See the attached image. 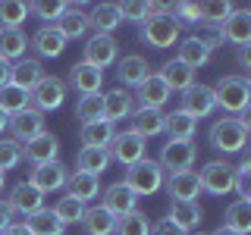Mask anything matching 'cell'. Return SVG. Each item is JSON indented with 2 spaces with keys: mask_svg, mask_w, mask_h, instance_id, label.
<instances>
[{
  "mask_svg": "<svg viewBox=\"0 0 251 235\" xmlns=\"http://www.w3.org/2000/svg\"><path fill=\"white\" fill-rule=\"evenodd\" d=\"M82 226L88 235H113L116 232V216H110L104 207H85Z\"/></svg>",
  "mask_w": 251,
  "mask_h": 235,
  "instance_id": "836d02e7",
  "label": "cell"
},
{
  "mask_svg": "<svg viewBox=\"0 0 251 235\" xmlns=\"http://www.w3.org/2000/svg\"><path fill=\"white\" fill-rule=\"evenodd\" d=\"M141 41L154 50H163V47L179 44V35H182V25L176 22V16L167 13V6H157V13H151L145 22H141Z\"/></svg>",
  "mask_w": 251,
  "mask_h": 235,
  "instance_id": "6da1fadb",
  "label": "cell"
},
{
  "mask_svg": "<svg viewBox=\"0 0 251 235\" xmlns=\"http://www.w3.org/2000/svg\"><path fill=\"white\" fill-rule=\"evenodd\" d=\"M167 219H173V223H176L179 229L188 235L192 229H198V226H201L204 210L198 207V201H173V207H170Z\"/></svg>",
  "mask_w": 251,
  "mask_h": 235,
  "instance_id": "83f0119b",
  "label": "cell"
},
{
  "mask_svg": "<svg viewBox=\"0 0 251 235\" xmlns=\"http://www.w3.org/2000/svg\"><path fill=\"white\" fill-rule=\"evenodd\" d=\"M41 78H44V69H41V63H38V60L22 57V60H16L13 66H10V85H13V88L31 91Z\"/></svg>",
  "mask_w": 251,
  "mask_h": 235,
  "instance_id": "603a6c76",
  "label": "cell"
},
{
  "mask_svg": "<svg viewBox=\"0 0 251 235\" xmlns=\"http://www.w3.org/2000/svg\"><path fill=\"white\" fill-rule=\"evenodd\" d=\"M195 157H198L195 141H167L160 157H157V163H160L163 172H182V169H192Z\"/></svg>",
  "mask_w": 251,
  "mask_h": 235,
  "instance_id": "9c48e42d",
  "label": "cell"
},
{
  "mask_svg": "<svg viewBox=\"0 0 251 235\" xmlns=\"http://www.w3.org/2000/svg\"><path fill=\"white\" fill-rule=\"evenodd\" d=\"M53 28H57L66 41H75V38H82L85 31H88V16H85V10L78 3H69V10L53 22Z\"/></svg>",
  "mask_w": 251,
  "mask_h": 235,
  "instance_id": "484cf974",
  "label": "cell"
},
{
  "mask_svg": "<svg viewBox=\"0 0 251 235\" xmlns=\"http://www.w3.org/2000/svg\"><path fill=\"white\" fill-rule=\"evenodd\" d=\"M192 235H207V232H192Z\"/></svg>",
  "mask_w": 251,
  "mask_h": 235,
  "instance_id": "680465c9",
  "label": "cell"
},
{
  "mask_svg": "<svg viewBox=\"0 0 251 235\" xmlns=\"http://www.w3.org/2000/svg\"><path fill=\"white\" fill-rule=\"evenodd\" d=\"M195 38H198V41L207 47V50H217V47L223 44V41H220V31H217L214 25H201V31H198Z\"/></svg>",
  "mask_w": 251,
  "mask_h": 235,
  "instance_id": "c3c4849f",
  "label": "cell"
},
{
  "mask_svg": "<svg viewBox=\"0 0 251 235\" xmlns=\"http://www.w3.org/2000/svg\"><path fill=\"white\" fill-rule=\"evenodd\" d=\"M195 129H198V122L192 119V116L185 113H170L167 116V125H163V132L170 135V141H192L195 138Z\"/></svg>",
  "mask_w": 251,
  "mask_h": 235,
  "instance_id": "8d00e7d4",
  "label": "cell"
},
{
  "mask_svg": "<svg viewBox=\"0 0 251 235\" xmlns=\"http://www.w3.org/2000/svg\"><path fill=\"white\" fill-rule=\"evenodd\" d=\"M217 31H220V41H223V44L245 47L251 41V10H232L217 25Z\"/></svg>",
  "mask_w": 251,
  "mask_h": 235,
  "instance_id": "8fae6325",
  "label": "cell"
},
{
  "mask_svg": "<svg viewBox=\"0 0 251 235\" xmlns=\"http://www.w3.org/2000/svg\"><path fill=\"white\" fill-rule=\"evenodd\" d=\"M3 185H6V176H3V172H0V191H3Z\"/></svg>",
  "mask_w": 251,
  "mask_h": 235,
  "instance_id": "6f0895ef",
  "label": "cell"
},
{
  "mask_svg": "<svg viewBox=\"0 0 251 235\" xmlns=\"http://www.w3.org/2000/svg\"><path fill=\"white\" fill-rule=\"evenodd\" d=\"M13 219H16V213L10 210V204H6V201H0V235H3V232L13 226Z\"/></svg>",
  "mask_w": 251,
  "mask_h": 235,
  "instance_id": "f907efd6",
  "label": "cell"
},
{
  "mask_svg": "<svg viewBox=\"0 0 251 235\" xmlns=\"http://www.w3.org/2000/svg\"><path fill=\"white\" fill-rule=\"evenodd\" d=\"M25 229H28L31 235H63V229H66V226H63L60 219L53 216V210L41 207V210H35L31 216H25Z\"/></svg>",
  "mask_w": 251,
  "mask_h": 235,
  "instance_id": "e575fe53",
  "label": "cell"
},
{
  "mask_svg": "<svg viewBox=\"0 0 251 235\" xmlns=\"http://www.w3.org/2000/svg\"><path fill=\"white\" fill-rule=\"evenodd\" d=\"M232 176H235V166H229L226 160H210L204 163V169L198 172L201 179V191L207 194H229L232 191Z\"/></svg>",
  "mask_w": 251,
  "mask_h": 235,
  "instance_id": "ba28073f",
  "label": "cell"
},
{
  "mask_svg": "<svg viewBox=\"0 0 251 235\" xmlns=\"http://www.w3.org/2000/svg\"><path fill=\"white\" fill-rule=\"evenodd\" d=\"M157 75L163 78V85H167L170 91H179V94L195 85V69H188L185 63H179V60H167Z\"/></svg>",
  "mask_w": 251,
  "mask_h": 235,
  "instance_id": "f546056e",
  "label": "cell"
},
{
  "mask_svg": "<svg viewBox=\"0 0 251 235\" xmlns=\"http://www.w3.org/2000/svg\"><path fill=\"white\" fill-rule=\"evenodd\" d=\"M170 94H173V91L163 85V78L151 72L145 82L138 85V104L148 107V110H163V104L170 100Z\"/></svg>",
  "mask_w": 251,
  "mask_h": 235,
  "instance_id": "d4e9b609",
  "label": "cell"
},
{
  "mask_svg": "<svg viewBox=\"0 0 251 235\" xmlns=\"http://www.w3.org/2000/svg\"><path fill=\"white\" fill-rule=\"evenodd\" d=\"M25 47H28V35L22 28H0V60L6 63L22 60Z\"/></svg>",
  "mask_w": 251,
  "mask_h": 235,
  "instance_id": "4dcf8cb0",
  "label": "cell"
},
{
  "mask_svg": "<svg viewBox=\"0 0 251 235\" xmlns=\"http://www.w3.org/2000/svg\"><path fill=\"white\" fill-rule=\"evenodd\" d=\"M167 191L173 201H195L201 194V179L195 169H182V172H170L167 179Z\"/></svg>",
  "mask_w": 251,
  "mask_h": 235,
  "instance_id": "d6986e66",
  "label": "cell"
},
{
  "mask_svg": "<svg viewBox=\"0 0 251 235\" xmlns=\"http://www.w3.org/2000/svg\"><path fill=\"white\" fill-rule=\"evenodd\" d=\"M210 57H214V50H207V47H204L195 35H188V38H182V41H179V53H176V60H179V63H185L188 69H195V72H198L201 66H207Z\"/></svg>",
  "mask_w": 251,
  "mask_h": 235,
  "instance_id": "f1b7e54d",
  "label": "cell"
},
{
  "mask_svg": "<svg viewBox=\"0 0 251 235\" xmlns=\"http://www.w3.org/2000/svg\"><path fill=\"white\" fill-rule=\"evenodd\" d=\"M10 129H13V141L25 144V141L38 138L41 132H47L44 129V113H38L35 107H28V110H22V113L10 116Z\"/></svg>",
  "mask_w": 251,
  "mask_h": 235,
  "instance_id": "5bb4252c",
  "label": "cell"
},
{
  "mask_svg": "<svg viewBox=\"0 0 251 235\" xmlns=\"http://www.w3.org/2000/svg\"><path fill=\"white\" fill-rule=\"evenodd\" d=\"M214 110H217V104H214V91H210L207 85H198V82H195L192 88H185L182 94H179V113L192 116L195 122L204 119V116H210Z\"/></svg>",
  "mask_w": 251,
  "mask_h": 235,
  "instance_id": "52a82bcc",
  "label": "cell"
},
{
  "mask_svg": "<svg viewBox=\"0 0 251 235\" xmlns=\"http://www.w3.org/2000/svg\"><path fill=\"white\" fill-rule=\"evenodd\" d=\"M6 204H10V210H13L16 216H31L35 210L44 207V194L38 191L35 185H28V182H16Z\"/></svg>",
  "mask_w": 251,
  "mask_h": 235,
  "instance_id": "9a60e30c",
  "label": "cell"
},
{
  "mask_svg": "<svg viewBox=\"0 0 251 235\" xmlns=\"http://www.w3.org/2000/svg\"><path fill=\"white\" fill-rule=\"evenodd\" d=\"M107 154H110V160H116V163H123V166H132V163H138V160H145V154H148V144H145V138H138L135 132H116L113 141H110V147H107Z\"/></svg>",
  "mask_w": 251,
  "mask_h": 235,
  "instance_id": "8992f818",
  "label": "cell"
},
{
  "mask_svg": "<svg viewBox=\"0 0 251 235\" xmlns=\"http://www.w3.org/2000/svg\"><path fill=\"white\" fill-rule=\"evenodd\" d=\"M100 207H104L110 216L120 219L126 213H132V210H138V198L132 194V188H126L123 182H113L104 191V204H100Z\"/></svg>",
  "mask_w": 251,
  "mask_h": 235,
  "instance_id": "2e32d148",
  "label": "cell"
},
{
  "mask_svg": "<svg viewBox=\"0 0 251 235\" xmlns=\"http://www.w3.org/2000/svg\"><path fill=\"white\" fill-rule=\"evenodd\" d=\"M120 6V16H123V22H145L151 13H157V6L160 3H116Z\"/></svg>",
  "mask_w": 251,
  "mask_h": 235,
  "instance_id": "7dc6e473",
  "label": "cell"
},
{
  "mask_svg": "<svg viewBox=\"0 0 251 235\" xmlns=\"http://www.w3.org/2000/svg\"><path fill=\"white\" fill-rule=\"evenodd\" d=\"M28 47H35L38 57H60V53L66 50V38H63L53 25H41L28 38Z\"/></svg>",
  "mask_w": 251,
  "mask_h": 235,
  "instance_id": "7402d4cb",
  "label": "cell"
},
{
  "mask_svg": "<svg viewBox=\"0 0 251 235\" xmlns=\"http://www.w3.org/2000/svg\"><path fill=\"white\" fill-rule=\"evenodd\" d=\"M214 235H239V232H232V229H226V226H220V229H217Z\"/></svg>",
  "mask_w": 251,
  "mask_h": 235,
  "instance_id": "9f6ffc18",
  "label": "cell"
},
{
  "mask_svg": "<svg viewBox=\"0 0 251 235\" xmlns=\"http://www.w3.org/2000/svg\"><path fill=\"white\" fill-rule=\"evenodd\" d=\"M66 179H69V169L63 166L60 160H50V163H41V166L31 169V176L25 179V182L35 185L41 194H50V191H60V188H66Z\"/></svg>",
  "mask_w": 251,
  "mask_h": 235,
  "instance_id": "7c38bea8",
  "label": "cell"
},
{
  "mask_svg": "<svg viewBox=\"0 0 251 235\" xmlns=\"http://www.w3.org/2000/svg\"><path fill=\"white\" fill-rule=\"evenodd\" d=\"M75 166H78V172H88V176L100 179V172L110 166V154L104 147H82L75 157Z\"/></svg>",
  "mask_w": 251,
  "mask_h": 235,
  "instance_id": "d590c367",
  "label": "cell"
},
{
  "mask_svg": "<svg viewBox=\"0 0 251 235\" xmlns=\"http://www.w3.org/2000/svg\"><path fill=\"white\" fill-rule=\"evenodd\" d=\"M135 113V97H132L126 88H113L104 94V122H120V119H129Z\"/></svg>",
  "mask_w": 251,
  "mask_h": 235,
  "instance_id": "ac0fdd59",
  "label": "cell"
},
{
  "mask_svg": "<svg viewBox=\"0 0 251 235\" xmlns=\"http://www.w3.org/2000/svg\"><path fill=\"white\" fill-rule=\"evenodd\" d=\"M210 91H214V104L223 110V113L245 116L248 100H251V82H248V75H223Z\"/></svg>",
  "mask_w": 251,
  "mask_h": 235,
  "instance_id": "7a4b0ae2",
  "label": "cell"
},
{
  "mask_svg": "<svg viewBox=\"0 0 251 235\" xmlns=\"http://www.w3.org/2000/svg\"><path fill=\"white\" fill-rule=\"evenodd\" d=\"M116 57H120V44H116L113 35H91L88 44H85V60L82 63H88V66L104 72L107 66L116 63Z\"/></svg>",
  "mask_w": 251,
  "mask_h": 235,
  "instance_id": "30bf717a",
  "label": "cell"
},
{
  "mask_svg": "<svg viewBox=\"0 0 251 235\" xmlns=\"http://www.w3.org/2000/svg\"><path fill=\"white\" fill-rule=\"evenodd\" d=\"M223 226L239 235L251 232V201H232L223 213Z\"/></svg>",
  "mask_w": 251,
  "mask_h": 235,
  "instance_id": "d6a6232c",
  "label": "cell"
},
{
  "mask_svg": "<svg viewBox=\"0 0 251 235\" xmlns=\"http://www.w3.org/2000/svg\"><path fill=\"white\" fill-rule=\"evenodd\" d=\"M132 119V129L138 138H154V135H163V125H167V113L163 110H148V107H138L135 113L129 116Z\"/></svg>",
  "mask_w": 251,
  "mask_h": 235,
  "instance_id": "e0dca14e",
  "label": "cell"
},
{
  "mask_svg": "<svg viewBox=\"0 0 251 235\" xmlns=\"http://www.w3.org/2000/svg\"><path fill=\"white\" fill-rule=\"evenodd\" d=\"M75 116L82 119V125L104 119V94H82L75 104Z\"/></svg>",
  "mask_w": 251,
  "mask_h": 235,
  "instance_id": "f35d334b",
  "label": "cell"
},
{
  "mask_svg": "<svg viewBox=\"0 0 251 235\" xmlns=\"http://www.w3.org/2000/svg\"><path fill=\"white\" fill-rule=\"evenodd\" d=\"M28 10L38 16V19H44V22H57L63 13L69 10V3H63V0H38V3H28Z\"/></svg>",
  "mask_w": 251,
  "mask_h": 235,
  "instance_id": "ee69618b",
  "label": "cell"
},
{
  "mask_svg": "<svg viewBox=\"0 0 251 235\" xmlns=\"http://www.w3.org/2000/svg\"><path fill=\"white\" fill-rule=\"evenodd\" d=\"M210 147H217L220 154H239L248 144V116H229L210 125L207 132Z\"/></svg>",
  "mask_w": 251,
  "mask_h": 235,
  "instance_id": "3957f363",
  "label": "cell"
},
{
  "mask_svg": "<svg viewBox=\"0 0 251 235\" xmlns=\"http://www.w3.org/2000/svg\"><path fill=\"white\" fill-rule=\"evenodd\" d=\"M232 13V3L229 0H210V3H198V22L201 25H220L226 16Z\"/></svg>",
  "mask_w": 251,
  "mask_h": 235,
  "instance_id": "60d3db41",
  "label": "cell"
},
{
  "mask_svg": "<svg viewBox=\"0 0 251 235\" xmlns=\"http://www.w3.org/2000/svg\"><path fill=\"white\" fill-rule=\"evenodd\" d=\"M10 66H13V63L0 60V88H6V85H10Z\"/></svg>",
  "mask_w": 251,
  "mask_h": 235,
  "instance_id": "f5cc1de1",
  "label": "cell"
},
{
  "mask_svg": "<svg viewBox=\"0 0 251 235\" xmlns=\"http://www.w3.org/2000/svg\"><path fill=\"white\" fill-rule=\"evenodd\" d=\"M28 16H31L28 3H22V0H0V28H22V22Z\"/></svg>",
  "mask_w": 251,
  "mask_h": 235,
  "instance_id": "74e56055",
  "label": "cell"
},
{
  "mask_svg": "<svg viewBox=\"0 0 251 235\" xmlns=\"http://www.w3.org/2000/svg\"><path fill=\"white\" fill-rule=\"evenodd\" d=\"M53 216H57L63 226L82 223V216H85V204H78L75 198H69V194H63V198H60L57 204H53Z\"/></svg>",
  "mask_w": 251,
  "mask_h": 235,
  "instance_id": "7bdbcfd3",
  "label": "cell"
},
{
  "mask_svg": "<svg viewBox=\"0 0 251 235\" xmlns=\"http://www.w3.org/2000/svg\"><path fill=\"white\" fill-rule=\"evenodd\" d=\"M126 188H132V194L141 198V194H157L163 188V169L157 160H138L132 166H126V179H123Z\"/></svg>",
  "mask_w": 251,
  "mask_h": 235,
  "instance_id": "277c9868",
  "label": "cell"
},
{
  "mask_svg": "<svg viewBox=\"0 0 251 235\" xmlns=\"http://www.w3.org/2000/svg\"><path fill=\"white\" fill-rule=\"evenodd\" d=\"M85 16H88V28H94V35H113L123 25V16H120V6L116 3H98Z\"/></svg>",
  "mask_w": 251,
  "mask_h": 235,
  "instance_id": "ffe728a7",
  "label": "cell"
},
{
  "mask_svg": "<svg viewBox=\"0 0 251 235\" xmlns=\"http://www.w3.org/2000/svg\"><path fill=\"white\" fill-rule=\"evenodd\" d=\"M151 232V219H148L141 210H132L116 219V232L113 235H148Z\"/></svg>",
  "mask_w": 251,
  "mask_h": 235,
  "instance_id": "b9f144b4",
  "label": "cell"
},
{
  "mask_svg": "<svg viewBox=\"0 0 251 235\" xmlns=\"http://www.w3.org/2000/svg\"><path fill=\"white\" fill-rule=\"evenodd\" d=\"M3 235H31V232L25 229V223H13V226H10V229H6Z\"/></svg>",
  "mask_w": 251,
  "mask_h": 235,
  "instance_id": "db71d44e",
  "label": "cell"
},
{
  "mask_svg": "<svg viewBox=\"0 0 251 235\" xmlns=\"http://www.w3.org/2000/svg\"><path fill=\"white\" fill-rule=\"evenodd\" d=\"M28 100L35 104L38 113H50V110H60L63 100H66V82L57 75H44L35 88L28 91Z\"/></svg>",
  "mask_w": 251,
  "mask_h": 235,
  "instance_id": "5b68a950",
  "label": "cell"
},
{
  "mask_svg": "<svg viewBox=\"0 0 251 235\" xmlns=\"http://www.w3.org/2000/svg\"><path fill=\"white\" fill-rule=\"evenodd\" d=\"M148 235H185V232L179 229V226L173 223V219L163 216V219H157V223L151 226V232H148Z\"/></svg>",
  "mask_w": 251,
  "mask_h": 235,
  "instance_id": "681fc988",
  "label": "cell"
},
{
  "mask_svg": "<svg viewBox=\"0 0 251 235\" xmlns=\"http://www.w3.org/2000/svg\"><path fill=\"white\" fill-rule=\"evenodd\" d=\"M69 85L78 94H100V85H104V72L100 69L88 66V63H75L69 69Z\"/></svg>",
  "mask_w": 251,
  "mask_h": 235,
  "instance_id": "cb8c5ba5",
  "label": "cell"
},
{
  "mask_svg": "<svg viewBox=\"0 0 251 235\" xmlns=\"http://www.w3.org/2000/svg\"><path fill=\"white\" fill-rule=\"evenodd\" d=\"M6 129H10V116H6V113H3V110H0V135H3V132H6Z\"/></svg>",
  "mask_w": 251,
  "mask_h": 235,
  "instance_id": "11a10c76",
  "label": "cell"
},
{
  "mask_svg": "<svg viewBox=\"0 0 251 235\" xmlns=\"http://www.w3.org/2000/svg\"><path fill=\"white\" fill-rule=\"evenodd\" d=\"M235 60H239V69H245V72H248V69H251V44L239 47V57H235Z\"/></svg>",
  "mask_w": 251,
  "mask_h": 235,
  "instance_id": "816d5d0a",
  "label": "cell"
},
{
  "mask_svg": "<svg viewBox=\"0 0 251 235\" xmlns=\"http://www.w3.org/2000/svg\"><path fill=\"white\" fill-rule=\"evenodd\" d=\"M22 163V144L13 138H0V172L16 169Z\"/></svg>",
  "mask_w": 251,
  "mask_h": 235,
  "instance_id": "f6af8a7d",
  "label": "cell"
},
{
  "mask_svg": "<svg viewBox=\"0 0 251 235\" xmlns=\"http://www.w3.org/2000/svg\"><path fill=\"white\" fill-rule=\"evenodd\" d=\"M148 75H151V66H148V60L141 53H126L120 60V66H116V78H120L126 88H138Z\"/></svg>",
  "mask_w": 251,
  "mask_h": 235,
  "instance_id": "44dd1931",
  "label": "cell"
},
{
  "mask_svg": "<svg viewBox=\"0 0 251 235\" xmlns=\"http://www.w3.org/2000/svg\"><path fill=\"white\" fill-rule=\"evenodd\" d=\"M57 154H60V138L50 135V132H41L38 138H31V141L22 144V160L35 163V166L57 160Z\"/></svg>",
  "mask_w": 251,
  "mask_h": 235,
  "instance_id": "4fadbf2b",
  "label": "cell"
},
{
  "mask_svg": "<svg viewBox=\"0 0 251 235\" xmlns=\"http://www.w3.org/2000/svg\"><path fill=\"white\" fill-rule=\"evenodd\" d=\"M66 191H69V198H75L78 204H88L100 194V179L75 169V172H69V179H66Z\"/></svg>",
  "mask_w": 251,
  "mask_h": 235,
  "instance_id": "4316f807",
  "label": "cell"
},
{
  "mask_svg": "<svg viewBox=\"0 0 251 235\" xmlns=\"http://www.w3.org/2000/svg\"><path fill=\"white\" fill-rule=\"evenodd\" d=\"M116 135V125L113 122H104V119H98V122H88V125H82L78 129V138H82V147H110V141H113Z\"/></svg>",
  "mask_w": 251,
  "mask_h": 235,
  "instance_id": "1f68e13d",
  "label": "cell"
},
{
  "mask_svg": "<svg viewBox=\"0 0 251 235\" xmlns=\"http://www.w3.org/2000/svg\"><path fill=\"white\" fill-rule=\"evenodd\" d=\"M232 188L239 191V201H251V157H245V160L235 166Z\"/></svg>",
  "mask_w": 251,
  "mask_h": 235,
  "instance_id": "bcb514c9",
  "label": "cell"
},
{
  "mask_svg": "<svg viewBox=\"0 0 251 235\" xmlns=\"http://www.w3.org/2000/svg\"><path fill=\"white\" fill-rule=\"evenodd\" d=\"M31 100H28V91L22 88H13V85H6V88H0V110H3L6 116H16L22 113V110H28Z\"/></svg>",
  "mask_w": 251,
  "mask_h": 235,
  "instance_id": "ab89813d",
  "label": "cell"
}]
</instances>
